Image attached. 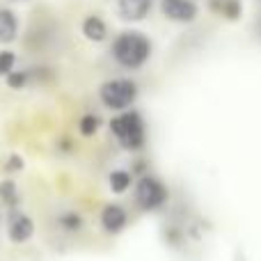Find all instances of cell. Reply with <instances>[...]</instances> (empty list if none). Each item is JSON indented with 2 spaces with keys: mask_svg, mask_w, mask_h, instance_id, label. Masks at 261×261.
<instances>
[{
  "mask_svg": "<svg viewBox=\"0 0 261 261\" xmlns=\"http://www.w3.org/2000/svg\"><path fill=\"white\" fill-rule=\"evenodd\" d=\"M115 62L124 69H140L151 58V41L140 30H124L115 37L110 46Z\"/></svg>",
  "mask_w": 261,
  "mask_h": 261,
  "instance_id": "6da1fadb",
  "label": "cell"
},
{
  "mask_svg": "<svg viewBox=\"0 0 261 261\" xmlns=\"http://www.w3.org/2000/svg\"><path fill=\"white\" fill-rule=\"evenodd\" d=\"M110 130L117 138V142L122 144L128 151H138L144 147V140H147V130H144V119L140 113L135 110H124L122 115L110 119Z\"/></svg>",
  "mask_w": 261,
  "mask_h": 261,
  "instance_id": "7a4b0ae2",
  "label": "cell"
},
{
  "mask_svg": "<svg viewBox=\"0 0 261 261\" xmlns=\"http://www.w3.org/2000/svg\"><path fill=\"white\" fill-rule=\"evenodd\" d=\"M99 99L106 108L124 113L138 99V85L130 78H115V81H108L99 87Z\"/></svg>",
  "mask_w": 261,
  "mask_h": 261,
  "instance_id": "3957f363",
  "label": "cell"
},
{
  "mask_svg": "<svg viewBox=\"0 0 261 261\" xmlns=\"http://www.w3.org/2000/svg\"><path fill=\"white\" fill-rule=\"evenodd\" d=\"M170 193H167L165 184L156 176H140V181L135 184V204L142 211H156L167 202Z\"/></svg>",
  "mask_w": 261,
  "mask_h": 261,
  "instance_id": "277c9868",
  "label": "cell"
},
{
  "mask_svg": "<svg viewBox=\"0 0 261 261\" xmlns=\"http://www.w3.org/2000/svg\"><path fill=\"white\" fill-rule=\"evenodd\" d=\"M161 12L167 21L188 25V23L197 21L199 7L193 0H161Z\"/></svg>",
  "mask_w": 261,
  "mask_h": 261,
  "instance_id": "5b68a950",
  "label": "cell"
},
{
  "mask_svg": "<svg viewBox=\"0 0 261 261\" xmlns=\"http://www.w3.org/2000/svg\"><path fill=\"white\" fill-rule=\"evenodd\" d=\"M35 234V222L30 216L21 213L18 208H9V239L14 243H25Z\"/></svg>",
  "mask_w": 261,
  "mask_h": 261,
  "instance_id": "8992f818",
  "label": "cell"
},
{
  "mask_svg": "<svg viewBox=\"0 0 261 261\" xmlns=\"http://www.w3.org/2000/svg\"><path fill=\"white\" fill-rule=\"evenodd\" d=\"M126 220H128V216L124 211V206H119V204H108L103 208V213H101V227L108 234H119L126 227Z\"/></svg>",
  "mask_w": 261,
  "mask_h": 261,
  "instance_id": "52a82bcc",
  "label": "cell"
},
{
  "mask_svg": "<svg viewBox=\"0 0 261 261\" xmlns=\"http://www.w3.org/2000/svg\"><path fill=\"white\" fill-rule=\"evenodd\" d=\"M117 9L124 21H144L151 12V0H119Z\"/></svg>",
  "mask_w": 261,
  "mask_h": 261,
  "instance_id": "ba28073f",
  "label": "cell"
},
{
  "mask_svg": "<svg viewBox=\"0 0 261 261\" xmlns=\"http://www.w3.org/2000/svg\"><path fill=\"white\" fill-rule=\"evenodd\" d=\"M81 32L92 44H101V41L108 39V25H106V21L101 16H96V14H90V16L83 18Z\"/></svg>",
  "mask_w": 261,
  "mask_h": 261,
  "instance_id": "9c48e42d",
  "label": "cell"
},
{
  "mask_svg": "<svg viewBox=\"0 0 261 261\" xmlns=\"http://www.w3.org/2000/svg\"><path fill=\"white\" fill-rule=\"evenodd\" d=\"M18 37V16L14 9L0 7V44H12Z\"/></svg>",
  "mask_w": 261,
  "mask_h": 261,
  "instance_id": "30bf717a",
  "label": "cell"
},
{
  "mask_svg": "<svg viewBox=\"0 0 261 261\" xmlns=\"http://www.w3.org/2000/svg\"><path fill=\"white\" fill-rule=\"evenodd\" d=\"M208 7L227 21H239L243 16V3L241 0H208Z\"/></svg>",
  "mask_w": 261,
  "mask_h": 261,
  "instance_id": "8fae6325",
  "label": "cell"
},
{
  "mask_svg": "<svg viewBox=\"0 0 261 261\" xmlns=\"http://www.w3.org/2000/svg\"><path fill=\"white\" fill-rule=\"evenodd\" d=\"M108 184L115 195H124L130 188V174L126 170H115V172H110Z\"/></svg>",
  "mask_w": 261,
  "mask_h": 261,
  "instance_id": "7c38bea8",
  "label": "cell"
},
{
  "mask_svg": "<svg viewBox=\"0 0 261 261\" xmlns=\"http://www.w3.org/2000/svg\"><path fill=\"white\" fill-rule=\"evenodd\" d=\"M0 199H3L9 208H16V204H18V188H16V184H14V181L7 179V181H3V184H0Z\"/></svg>",
  "mask_w": 261,
  "mask_h": 261,
  "instance_id": "4fadbf2b",
  "label": "cell"
},
{
  "mask_svg": "<svg viewBox=\"0 0 261 261\" xmlns=\"http://www.w3.org/2000/svg\"><path fill=\"white\" fill-rule=\"evenodd\" d=\"M99 126H101V119L96 117V115H83L81 122H78V130H81L83 138H92V135H96Z\"/></svg>",
  "mask_w": 261,
  "mask_h": 261,
  "instance_id": "5bb4252c",
  "label": "cell"
},
{
  "mask_svg": "<svg viewBox=\"0 0 261 261\" xmlns=\"http://www.w3.org/2000/svg\"><path fill=\"white\" fill-rule=\"evenodd\" d=\"M58 225L67 231H81L83 229V218L76 211H67L58 218Z\"/></svg>",
  "mask_w": 261,
  "mask_h": 261,
  "instance_id": "9a60e30c",
  "label": "cell"
},
{
  "mask_svg": "<svg viewBox=\"0 0 261 261\" xmlns=\"http://www.w3.org/2000/svg\"><path fill=\"white\" fill-rule=\"evenodd\" d=\"M28 81H30V73L28 71H9L5 76V83H7L9 90H23L28 85Z\"/></svg>",
  "mask_w": 261,
  "mask_h": 261,
  "instance_id": "2e32d148",
  "label": "cell"
},
{
  "mask_svg": "<svg viewBox=\"0 0 261 261\" xmlns=\"http://www.w3.org/2000/svg\"><path fill=\"white\" fill-rule=\"evenodd\" d=\"M16 64V53L14 50H0V76H7L9 71H14Z\"/></svg>",
  "mask_w": 261,
  "mask_h": 261,
  "instance_id": "e0dca14e",
  "label": "cell"
},
{
  "mask_svg": "<svg viewBox=\"0 0 261 261\" xmlns=\"http://www.w3.org/2000/svg\"><path fill=\"white\" fill-rule=\"evenodd\" d=\"M23 170V158L18 156V153H12V156L7 158V163H5V172H9V174H16V172Z\"/></svg>",
  "mask_w": 261,
  "mask_h": 261,
  "instance_id": "ac0fdd59",
  "label": "cell"
},
{
  "mask_svg": "<svg viewBox=\"0 0 261 261\" xmlns=\"http://www.w3.org/2000/svg\"><path fill=\"white\" fill-rule=\"evenodd\" d=\"M144 170H147L144 161H135V163H133V172H135V174H144Z\"/></svg>",
  "mask_w": 261,
  "mask_h": 261,
  "instance_id": "d6986e66",
  "label": "cell"
},
{
  "mask_svg": "<svg viewBox=\"0 0 261 261\" xmlns=\"http://www.w3.org/2000/svg\"><path fill=\"white\" fill-rule=\"evenodd\" d=\"M60 147H62L64 151H71V142H69V140H62V142H60Z\"/></svg>",
  "mask_w": 261,
  "mask_h": 261,
  "instance_id": "ffe728a7",
  "label": "cell"
},
{
  "mask_svg": "<svg viewBox=\"0 0 261 261\" xmlns=\"http://www.w3.org/2000/svg\"><path fill=\"white\" fill-rule=\"evenodd\" d=\"M14 3H28V0H14Z\"/></svg>",
  "mask_w": 261,
  "mask_h": 261,
  "instance_id": "44dd1931",
  "label": "cell"
}]
</instances>
